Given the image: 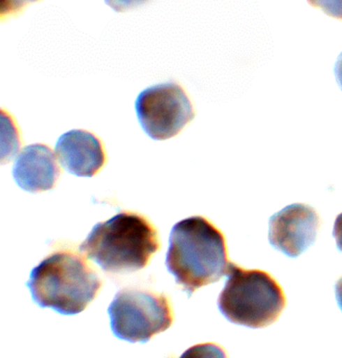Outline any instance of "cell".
Here are the masks:
<instances>
[{
    "mask_svg": "<svg viewBox=\"0 0 342 358\" xmlns=\"http://www.w3.org/2000/svg\"><path fill=\"white\" fill-rule=\"evenodd\" d=\"M230 263L225 237L207 219L190 217L172 227L165 265L188 296L228 275Z\"/></svg>",
    "mask_w": 342,
    "mask_h": 358,
    "instance_id": "6da1fadb",
    "label": "cell"
},
{
    "mask_svg": "<svg viewBox=\"0 0 342 358\" xmlns=\"http://www.w3.org/2000/svg\"><path fill=\"white\" fill-rule=\"evenodd\" d=\"M161 248L156 229L148 219L121 212L92 227L80 252L106 273L140 271Z\"/></svg>",
    "mask_w": 342,
    "mask_h": 358,
    "instance_id": "7a4b0ae2",
    "label": "cell"
},
{
    "mask_svg": "<svg viewBox=\"0 0 342 358\" xmlns=\"http://www.w3.org/2000/svg\"><path fill=\"white\" fill-rule=\"evenodd\" d=\"M27 286L34 302L42 308L75 315L96 299L102 282L81 256L59 250L31 271Z\"/></svg>",
    "mask_w": 342,
    "mask_h": 358,
    "instance_id": "3957f363",
    "label": "cell"
},
{
    "mask_svg": "<svg viewBox=\"0 0 342 358\" xmlns=\"http://www.w3.org/2000/svg\"><path fill=\"white\" fill-rule=\"evenodd\" d=\"M226 275L218 307L228 321L253 329H263L278 321L287 300L274 278L266 271L245 269L232 262Z\"/></svg>",
    "mask_w": 342,
    "mask_h": 358,
    "instance_id": "277c9868",
    "label": "cell"
},
{
    "mask_svg": "<svg viewBox=\"0 0 342 358\" xmlns=\"http://www.w3.org/2000/svg\"><path fill=\"white\" fill-rule=\"evenodd\" d=\"M114 336L128 343H148L171 327L173 310L163 294L142 289H124L108 308Z\"/></svg>",
    "mask_w": 342,
    "mask_h": 358,
    "instance_id": "5b68a950",
    "label": "cell"
},
{
    "mask_svg": "<svg viewBox=\"0 0 342 358\" xmlns=\"http://www.w3.org/2000/svg\"><path fill=\"white\" fill-rule=\"evenodd\" d=\"M135 111L142 130L154 141L174 138L195 117L190 99L175 82L142 90L136 98Z\"/></svg>",
    "mask_w": 342,
    "mask_h": 358,
    "instance_id": "8992f818",
    "label": "cell"
},
{
    "mask_svg": "<svg viewBox=\"0 0 342 358\" xmlns=\"http://www.w3.org/2000/svg\"><path fill=\"white\" fill-rule=\"evenodd\" d=\"M320 227L318 210L307 204H290L270 217L268 238L274 250L297 258L313 245Z\"/></svg>",
    "mask_w": 342,
    "mask_h": 358,
    "instance_id": "52a82bcc",
    "label": "cell"
},
{
    "mask_svg": "<svg viewBox=\"0 0 342 358\" xmlns=\"http://www.w3.org/2000/svg\"><path fill=\"white\" fill-rule=\"evenodd\" d=\"M54 150L65 171L79 178H92L106 162L102 143L85 130H70L62 134Z\"/></svg>",
    "mask_w": 342,
    "mask_h": 358,
    "instance_id": "ba28073f",
    "label": "cell"
},
{
    "mask_svg": "<svg viewBox=\"0 0 342 358\" xmlns=\"http://www.w3.org/2000/svg\"><path fill=\"white\" fill-rule=\"evenodd\" d=\"M13 178L19 187L29 193L50 191L59 178L56 155L46 145L24 147L13 166Z\"/></svg>",
    "mask_w": 342,
    "mask_h": 358,
    "instance_id": "9c48e42d",
    "label": "cell"
},
{
    "mask_svg": "<svg viewBox=\"0 0 342 358\" xmlns=\"http://www.w3.org/2000/svg\"><path fill=\"white\" fill-rule=\"evenodd\" d=\"M179 358H228L222 347L211 343L199 344L188 348Z\"/></svg>",
    "mask_w": 342,
    "mask_h": 358,
    "instance_id": "30bf717a",
    "label": "cell"
},
{
    "mask_svg": "<svg viewBox=\"0 0 342 358\" xmlns=\"http://www.w3.org/2000/svg\"><path fill=\"white\" fill-rule=\"evenodd\" d=\"M311 6L320 8L333 18L342 20V0H307Z\"/></svg>",
    "mask_w": 342,
    "mask_h": 358,
    "instance_id": "8fae6325",
    "label": "cell"
},
{
    "mask_svg": "<svg viewBox=\"0 0 342 358\" xmlns=\"http://www.w3.org/2000/svg\"><path fill=\"white\" fill-rule=\"evenodd\" d=\"M36 1H39V0H1V3H0L1 18H6L8 15L14 16L17 13L21 12L27 4Z\"/></svg>",
    "mask_w": 342,
    "mask_h": 358,
    "instance_id": "7c38bea8",
    "label": "cell"
},
{
    "mask_svg": "<svg viewBox=\"0 0 342 358\" xmlns=\"http://www.w3.org/2000/svg\"><path fill=\"white\" fill-rule=\"evenodd\" d=\"M149 0H105V3L115 12H126L146 3Z\"/></svg>",
    "mask_w": 342,
    "mask_h": 358,
    "instance_id": "4fadbf2b",
    "label": "cell"
},
{
    "mask_svg": "<svg viewBox=\"0 0 342 358\" xmlns=\"http://www.w3.org/2000/svg\"><path fill=\"white\" fill-rule=\"evenodd\" d=\"M333 237L336 240L337 248L342 252V213L337 216L333 227Z\"/></svg>",
    "mask_w": 342,
    "mask_h": 358,
    "instance_id": "5bb4252c",
    "label": "cell"
},
{
    "mask_svg": "<svg viewBox=\"0 0 342 358\" xmlns=\"http://www.w3.org/2000/svg\"><path fill=\"white\" fill-rule=\"evenodd\" d=\"M334 73L337 83H339V87L342 90V52L337 58L336 63H335Z\"/></svg>",
    "mask_w": 342,
    "mask_h": 358,
    "instance_id": "9a60e30c",
    "label": "cell"
},
{
    "mask_svg": "<svg viewBox=\"0 0 342 358\" xmlns=\"http://www.w3.org/2000/svg\"><path fill=\"white\" fill-rule=\"evenodd\" d=\"M335 294H336L337 303L342 311V277L335 284Z\"/></svg>",
    "mask_w": 342,
    "mask_h": 358,
    "instance_id": "2e32d148",
    "label": "cell"
}]
</instances>
